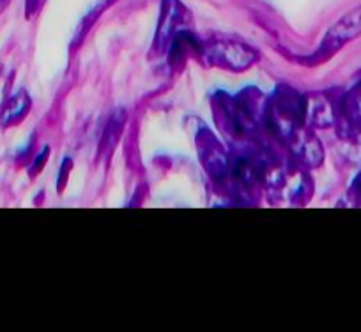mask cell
Returning a JSON list of instances; mask_svg holds the SVG:
<instances>
[{
	"mask_svg": "<svg viewBox=\"0 0 361 332\" xmlns=\"http://www.w3.org/2000/svg\"><path fill=\"white\" fill-rule=\"evenodd\" d=\"M199 51L209 64L220 65V68L231 69V71H243V69L253 65L257 58L252 46L241 43V41L225 39V37L200 43Z\"/></svg>",
	"mask_w": 361,
	"mask_h": 332,
	"instance_id": "6da1fadb",
	"label": "cell"
},
{
	"mask_svg": "<svg viewBox=\"0 0 361 332\" xmlns=\"http://www.w3.org/2000/svg\"><path fill=\"white\" fill-rule=\"evenodd\" d=\"M361 36V6H356L350 11H347L342 18L336 20L329 30L326 32L321 46L314 53L312 60L324 62L331 58L336 51L342 50L350 41L357 39Z\"/></svg>",
	"mask_w": 361,
	"mask_h": 332,
	"instance_id": "7a4b0ae2",
	"label": "cell"
},
{
	"mask_svg": "<svg viewBox=\"0 0 361 332\" xmlns=\"http://www.w3.org/2000/svg\"><path fill=\"white\" fill-rule=\"evenodd\" d=\"M186 9L177 0H165L161 8V20H159L158 32H156L154 48L158 51L169 50L173 37L183 30Z\"/></svg>",
	"mask_w": 361,
	"mask_h": 332,
	"instance_id": "3957f363",
	"label": "cell"
},
{
	"mask_svg": "<svg viewBox=\"0 0 361 332\" xmlns=\"http://www.w3.org/2000/svg\"><path fill=\"white\" fill-rule=\"evenodd\" d=\"M338 120L343 124L345 134L361 140V83L350 89L340 103Z\"/></svg>",
	"mask_w": 361,
	"mask_h": 332,
	"instance_id": "277c9868",
	"label": "cell"
},
{
	"mask_svg": "<svg viewBox=\"0 0 361 332\" xmlns=\"http://www.w3.org/2000/svg\"><path fill=\"white\" fill-rule=\"evenodd\" d=\"M29 110V99L25 94L16 96L11 101V105L6 108V120H18L20 117H23Z\"/></svg>",
	"mask_w": 361,
	"mask_h": 332,
	"instance_id": "5b68a950",
	"label": "cell"
},
{
	"mask_svg": "<svg viewBox=\"0 0 361 332\" xmlns=\"http://www.w3.org/2000/svg\"><path fill=\"white\" fill-rule=\"evenodd\" d=\"M350 198H353V202L356 203H361V174L357 175L356 181L353 182V188H350Z\"/></svg>",
	"mask_w": 361,
	"mask_h": 332,
	"instance_id": "8992f818",
	"label": "cell"
},
{
	"mask_svg": "<svg viewBox=\"0 0 361 332\" xmlns=\"http://www.w3.org/2000/svg\"><path fill=\"white\" fill-rule=\"evenodd\" d=\"M44 0H27V16H34L41 8H43Z\"/></svg>",
	"mask_w": 361,
	"mask_h": 332,
	"instance_id": "52a82bcc",
	"label": "cell"
},
{
	"mask_svg": "<svg viewBox=\"0 0 361 332\" xmlns=\"http://www.w3.org/2000/svg\"><path fill=\"white\" fill-rule=\"evenodd\" d=\"M6 2H8V0H0V6H4Z\"/></svg>",
	"mask_w": 361,
	"mask_h": 332,
	"instance_id": "ba28073f",
	"label": "cell"
}]
</instances>
